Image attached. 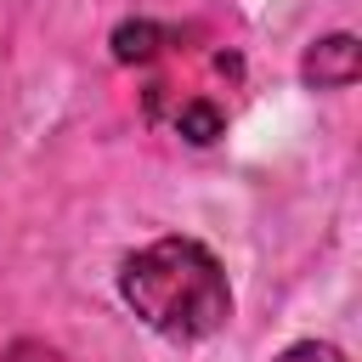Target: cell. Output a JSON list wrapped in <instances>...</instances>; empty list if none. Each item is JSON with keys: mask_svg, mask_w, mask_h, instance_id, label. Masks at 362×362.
<instances>
[{"mask_svg": "<svg viewBox=\"0 0 362 362\" xmlns=\"http://www.w3.org/2000/svg\"><path fill=\"white\" fill-rule=\"evenodd\" d=\"M119 294L153 334H164L175 345H198L232 322L226 266L215 260V249H204L198 238H181V232L153 238L136 255H124Z\"/></svg>", "mask_w": 362, "mask_h": 362, "instance_id": "obj_1", "label": "cell"}, {"mask_svg": "<svg viewBox=\"0 0 362 362\" xmlns=\"http://www.w3.org/2000/svg\"><path fill=\"white\" fill-rule=\"evenodd\" d=\"M356 74H362V45H356V34H322V40H311V51L300 57V79H305L311 90H345V85H356Z\"/></svg>", "mask_w": 362, "mask_h": 362, "instance_id": "obj_2", "label": "cell"}, {"mask_svg": "<svg viewBox=\"0 0 362 362\" xmlns=\"http://www.w3.org/2000/svg\"><path fill=\"white\" fill-rule=\"evenodd\" d=\"M158 45H164V28L147 23V17L113 28V57H119V62H147V57H158Z\"/></svg>", "mask_w": 362, "mask_h": 362, "instance_id": "obj_3", "label": "cell"}, {"mask_svg": "<svg viewBox=\"0 0 362 362\" xmlns=\"http://www.w3.org/2000/svg\"><path fill=\"white\" fill-rule=\"evenodd\" d=\"M175 130H181L192 147H209V141L226 130V113H221L215 102H187V107L175 113Z\"/></svg>", "mask_w": 362, "mask_h": 362, "instance_id": "obj_4", "label": "cell"}, {"mask_svg": "<svg viewBox=\"0 0 362 362\" xmlns=\"http://www.w3.org/2000/svg\"><path fill=\"white\" fill-rule=\"evenodd\" d=\"M272 362H345V351H339V345H328V339H300V345L277 351Z\"/></svg>", "mask_w": 362, "mask_h": 362, "instance_id": "obj_5", "label": "cell"}, {"mask_svg": "<svg viewBox=\"0 0 362 362\" xmlns=\"http://www.w3.org/2000/svg\"><path fill=\"white\" fill-rule=\"evenodd\" d=\"M0 362H68V356L57 345H45V339H11L0 351Z\"/></svg>", "mask_w": 362, "mask_h": 362, "instance_id": "obj_6", "label": "cell"}]
</instances>
